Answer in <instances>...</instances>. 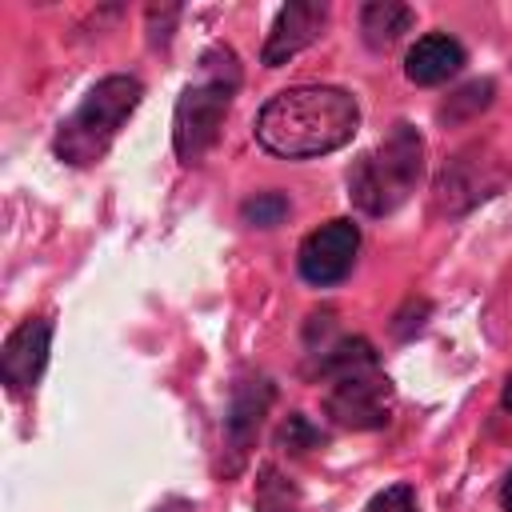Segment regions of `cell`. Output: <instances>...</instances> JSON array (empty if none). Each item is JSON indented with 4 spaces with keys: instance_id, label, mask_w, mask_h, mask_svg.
<instances>
[{
    "instance_id": "6da1fadb",
    "label": "cell",
    "mask_w": 512,
    "mask_h": 512,
    "mask_svg": "<svg viewBox=\"0 0 512 512\" xmlns=\"http://www.w3.org/2000/svg\"><path fill=\"white\" fill-rule=\"evenodd\" d=\"M360 128V104L332 84H300L276 92L256 116V140L272 156L312 160L344 148Z\"/></svg>"
},
{
    "instance_id": "7a4b0ae2",
    "label": "cell",
    "mask_w": 512,
    "mask_h": 512,
    "mask_svg": "<svg viewBox=\"0 0 512 512\" xmlns=\"http://www.w3.org/2000/svg\"><path fill=\"white\" fill-rule=\"evenodd\" d=\"M240 92V60L232 48L216 44L200 56L196 76L184 84L172 112V148L184 164H200L220 140L224 116Z\"/></svg>"
},
{
    "instance_id": "3957f363",
    "label": "cell",
    "mask_w": 512,
    "mask_h": 512,
    "mask_svg": "<svg viewBox=\"0 0 512 512\" xmlns=\"http://www.w3.org/2000/svg\"><path fill=\"white\" fill-rule=\"evenodd\" d=\"M144 100V84L136 76H104L96 80L84 100L60 120L56 128V140H52V152L72 164V168H88L96 160H104V152L112 148V140L120 136V128L132 120V112L140 108Z\"/></svg>"
},
{
    "instance_id": "277c9868",
    "label": "cell",
    "mask_w": 512,
    "mask_h": 512,
    "mask_svg": "<svg viewBox=\"0 0 512 512\" xmlns=\"http://www.w3.org/2000/svg\"><path fill=\"white\" fill-rule=\"evenodd\" d=\"M424 176V136L400 120L388 128V136L364 152L348 172V196L364 216H388L396 212Z\"/></svg>"
},
{
    "instance_id": "5b68a950",
    "label": "cell",
    "mask_w": 512,
    "mask_h": 512,
    "mask_svg": "<svg viewBox=\"0 0 512 512\" xmlns=\"http://www.w3.org/2000/svg\"><path fill=\"white\" fill-rule=\"evenodd\" d=\"M328 384L332 388L324 396V412L332 416V424L352 428V432H372L392 420L396 392H392V380L376 368V360L356 364V368L332 376Z\"/></svg>"
},
{
    "instance_id": "8992f818",
    "label": "cell",
    "mask_w": 512,
    "mask_h": 512,
    "mask_svg": "<svg viewBox=\"0 0 512 512\" xmlns=\"http://www.w3.org/2000/svg\"><path fill=\"white\" fill-rule=\"evenodd\" d=\"M504 180H508L504 160L488 144H468V148H460L444 160V168L436 176V188H432V204L444 216H460L472 204L496 196L504 188Z\"/></svg>"
},
{
    "instance_id": "52a82bcc",
    "label": "cell",
    "mask_w": 512,
    "mask_h": 512,
    "mask_svg": "<svg viewBox=\"0 0 512 512\" xmlns=\"http://www.w3.org/2000/svg\"><path fill=\"white\" fill-rule=\"evenodd\" d=\"M356 252H360V228L348 216H336L300 240L296 268L312 288H332L352 272Z\"/></svg>"
},
{
    "instance_id": "ba28073f",
    "label": "cell",
    "mask_w": 512,
    "mask_h": 512,
    "mask_svg": "<svg viewBox=\"0 0 512 512\" xmlns=\"http://www.w3.org/2000/svg\"><path fill=\"white\" fill-rule=\"evenodd\" d=\"M272 396H276V388H272L268 376H244L232 388V400H228V412H224V444L232 452L228 472H236L244 464L248 448L256 444L260 424H264V416L272 408Z\"/></svg>"
},
{
    "instance_id": "9c48e42d",
    "label": "cell",
    "mask_w": 512,
    "mask_h": 512,
    "mask_svg": "<svg viewBox=\"0 0 512 512\" xmlns=\"http://www.w3.org/2000/svg\"><path fill=\"white\" fill-rule=\"evenodd\" d=\"M324 24H328V4L320 0H292L276 12L272 20V32L260 48V64L264 68H280L288 64L292 56H300L308 44H316L324 36Z\"/></svg>"
},
{
    "instance_id": "30bf717a",
    "label": "cell",
    "mask_w": 512,
    "mask_h": 512,
    "mask_svg": "<svg viewBox=\"0 0 512 512\" xmlns=\"http://www.w3.org/2000/svg\"><path fill=\"white\" fill-rule=\"evenodd\" d=\"M48 352H52V320H44V316L20 320L8 332L4 348H0V376H4V384L12 392L36 388V380L44 376Z\"/></svg>"
},
{
    "instance_id": "8fae6325",
    "label": "cell",
    "mask_w": 512,
    "mask_h": 512,
    "mask_svg": "<svg viewBox=\"0 0 512 512\" xmlns=\"http://www.w3.org/2000/svg\"><path fill=\"white\" fill-rule=\"evenodd\" d=\"M464 68V44L448 32H428L420 36L408 56H404V76L420 88H432V84H444L448 76H456Z\"/></svg>"
},
{
    "instance_id": "7c38bea8",
    "label": "cell",
    "mask_w": 512,
    "mask_h": 512,
    "mask_svg": "<svg viewBox=\"0 0 512 512\" xmlns=\"http://www.w3.org/2000/svg\"><path fill=\"white\" fill-rule=\"evenodd\" d=\"M416 12L400 0H368L360 8V32H364V44L368 48H392L408 28H412Z\"/></svg>"
},
{
    "instance_id": "4fadbf2b",
    "label": "cell",
    "mask_w": 512,
    "mask_h": 512,
    "mask_svg": "<svg viewBox=\"0 0 512 512\" xmlns=\"http://www.w3.org/2000/svg\"><path fill=\"white\" fill-rule=\"evenodd\" d=\"M256 512H300V492L296 484L276 468L264 464L256 480Z\"/></svg>"
},
{
    "instance_id": "5bb4252c",
    "label": "cell",
    "mask_w": 512,
    "mask_h": 512,
    "mask_svg": "<svg viewBox=\"0 0 512 512\" xmlns=\"http://www.w3.org/2000/svg\"><path fill=\"white\" fill-rule=\"evenodd\" d=\"M492 96H496V84H492V80H472V84L456 88V92L440 104V120H444V124L472 120V116H480V112L492 104Z\"/></svg>"
},
{
    "instance_id": "9a60e30c",
    "label": "cell",
    "mask_w": 512,
    "mask_h": 512,
    "mask_svg": "<svg viewBox=\"0 0 512 512\" xmlns=\"http://www.w3.org/2000/svg\"><path fill=\"white\" fill-rule=\"evenodd\" d=\"M288 196L284 192H256V196H248L244 204H240V216H244V224H252V228H276L284 216H288Z\"/></svg>"
},
{
    "instance_id": "2e32d148",
    "label": "cell",
    "mask_w": 512,
    "mask_h": 512,
    "mask_svg": "<svg viewBox=\"0 0 512 512\" xmlns=\"http://www.w3.org/2000/svg\"><path fill=\"white\" fill-rule=\"evenodd\" d=\"M364 512H420V504H416V492L408 484H388L384 492H376L368 500Z\"/></svg>"
},
{
    "instance_id": "e0dca14e",
    "label": "cell",
    "mask_w": 512,
    "mask_h": 512,
    "mask_svg": "<svg viewBox=\"0 0 512 512\" xmlns=\"http://www.w3.org/2000/svg\"><path fill=\"white\" fill-rule=\"evenodd\" d=\"M280 444L284 448H292V452H304V448H312V444H320V432L296 412V416H288L284 420V428H280Z\"/></svg>"
},
{
    "instance_id": "ac0fdd59",
    "label": "cell",
    "mask_w": 512,
    "mask_h": 512,
    "mask_svg": "<svg viewBox=\"0 0 512 512\" xmlns=\"http://www.w3.org/2000/svg\"><path fill=\"white\" fill-rule=\"evenodd\" d=\"M500 504H504V512H512V472H508L504 484H500Z\"/></svg>"
},
{
    "instance_id": "d6986e66",
    "label": "cell",
    "mask_w": 512,
    "mask_h": 512,
    "mask_svg": "<svg viewBox=\"0 0 512 512\" xmlns=\"http://www.w3.org/2000/svg\"><path fill=\"white\" fill-rule=\"evenodd\" d=\"M500 404L512 412V372H508V380H504V392H500Z\"/></svg>"
}]
</instances>
